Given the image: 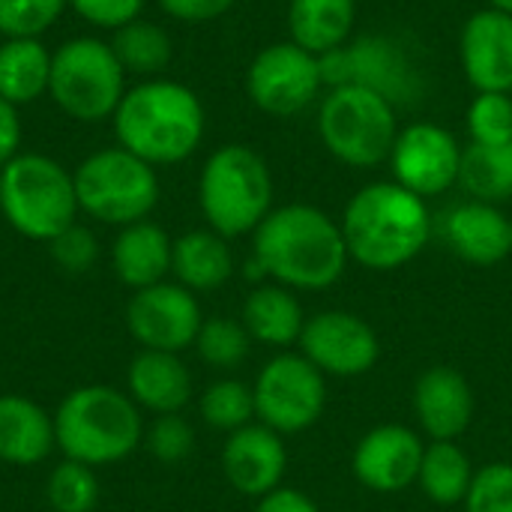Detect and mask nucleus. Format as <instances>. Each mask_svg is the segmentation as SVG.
<instances>
[{
  "instance_id": "ea45409f",
  "label": "nucleus",
  "mask_w": 512,
  "mask_h": 512,
  "mask_svg": "<svg viewBox=\"0 0 512 512\" xmlns=\"http://www.w3.org/2000/svg\"><path fill=\"white\" fill-rule=\"evenodd\" d=\"M159 9L180 24H207L222 18L234 0H156Z\"/></svg>"
},
{
  "instance_id": "9b49d317",
  "label": "nucleus",
  "mask_w": 512,
  "mask_h": 512,
  "mask_svg": "<svg viewBox=\"0 0 512 512\" xmlns=\"http://www.w3.org/2000/svg\"><path fill=\"white\" fill-rule=\"evenodd\" d=\"M255 417L279 435L312 429L327 408V378L303 354H276L255 378Z\"/></svg>"
},
{
  "instance_id": "58836bf2",
  "label": "nucleus",
  "mask_w": 512,
  "mask_h": 512,
  "mask_svg": "<svg viewBox=\"0 0 512 512\" xmlns=\"http://www.w3.org/2000/svg\"><path fill=\"white\" fill-rule=\"evenodd\" d=\"M147 0H69V9L99 30H120L123 24L141 18Z\"/></svg>"
},
{
  "instance_id": "a19ab883",
  "label": "nucleus",
  "mask_w": 512,
  "mask_h": 512,
  "mask_svg": "<svg viewBox=\"0 0 512 512\" xmlns=\"http://www.w3.org/2000/svg\"><path fill=\"white\" fill-rule=\"evenodd\" d=\"M21 135H24V126H21L18 108L0 99V171L21 153Z\"/></svg>"
},
{
  "instance_id": "c9c22d12",
  "label": "nucleus",
  "mask_w": 512,
  "mask_h": 512,
  "mask_svg": "<svg viewBox=\"0 0 512 512\" xmlns=\"http://www.w3.org/2000/svg\"><path fill=\"white\" fill-rule=\"evenodd\" d=\"M465 512H512V462H492L474 471Z\"/></svg>"
},
{
  "instance_id": "5701e85b",
  "label": "nucleus",
  "mask_w": 512,
  "mask_h": 512,
  "mask_svg": "<svg viewBox=\"0 0 512 512\" xmlns=\"http://www.w3.org/2000/svg\"><path fill=\"white\" fill-rule=\"evenodd\" d=\"M57 447L54 417L24 396H0V459L9 465H39Z\"/></svg>"
},
{
  "instance_id": "7ed1b4c3",
  "label": "nucleus",
  "mask_w": 512,
  "mask_h": 512,
  "mask_svg": "<svg viewBox=\"0 0 512 512\" xmlns=\"http://www.w3.org/2000/svg\"><path fill=\"white\" fill-rule=\"evenodd\" d=\"M339 225L351 261L378 273L411 264L432 240L426 198L396 180H378L354 192Z\"/></svg>"
},
{
  "instance_id": "0eeeda50",
  "label": "nucleus",
  "mask_w": 512,
  "mask_h": 512,
  "mask_svg": "<svg viewBox=\"0 0 512 512\" xmlns=\"http://www.w3.org/2000/svg\"><path fill=\"white\" fill-rule=\"evenodd\" d=\"M126 93V69L111 42L72 36L51 51V102L78 123L111 120Z\"/></svg>"
},
{
  "instance_id": "423d86ee",
  "label": "nucleus",
  "mask_w": 512,
  "mask_h": 512,
  "mask_svg": "<svg viewBox=\"0 0 512 512\" xmlns=\"http://www.w3.org/2000/svg\"><path fill=\"white\" fill-rule=\"evenodd\" d=\"M0 213L21 237L51 243L81 213L72 171L45 153H18L0 171Z\"/></svg>"
},
{
  "instance_id": "f3484780",
  "label": "nucleus",
  "mask_w": 512,
  "mask_h": 512,
  "mask_svg": "<svg viewBox=\"0 0 512 512\" xmlns=\"http://www.w3.org/2000/svg\"><path fill=\"white\" fill-rule=\"evenodd\" d=\"M459 60L477 93H512V15L480 9L459 36Z\"/></svg>"
},
{
  "instance_id": "6e6552de",
  "label": "nucleus",
  "mask_w": 512,
  "mask_h": 512,
  "mask_svg": "<svg viewBox=\"0 0 512 512\" xmlns=\"http://www.w3.org/2000/svg\"><path fill=\"white\" fill-rule=\"evenodd\" d=\"M318 135L342 165L378 168L390 162L399 138L396 105L366 87H330L321 99Z\"/></svg>"
},
{
  "instance_id": "aec40b11",
  "label": "nucleus",
  "mask_w": 512,
  "mask_h": 512,
  "mask_svg": "<svg viewBox=\"0 0 512 512\" xmlns=\"http://www.w3.org/2000/svg\"><path fill=\"white\" fill-rule=\"evenodd\" d=\"M444 240L468 264H501L512 255L510 216L498 204L486 201L456 204L444 219Z\"/></svg>"
},
{
  "instance_id": "f704fd0d",
  "label": "nucleus",
  "mask_w": 512,
  "mask_h": 512,
  "mask_svg": "<svg viewBox=\"0 0 512 512\" xmlns=\"http://www.w3.org/2000/svg\"><path fill=\"white\" fill-rule=\"evenodd\" d=\"M471 144H510L512 93H477L468 105Z\"/></svg>"
},
{
  "instance_id": "c85d7f7f",
  "label": "nucleus",
  "mask_w": 512,
  "mask_h": 512,
  "mask_svg": "<svg viewBox=\"0 0 512 512\" xmlns=\"http://www.w3.org/2000/svg\"><path fill=\"white\" fill-rule=\"evenodd\" d=\"M111 48L126 69V75H141V78H159L171 57H174V42L168 30L156 21L135 18L123 24L120 30L111 33Z\"/></svg>"
},
{
  "instance_id": "ddd939ff",
  "label": "nucleus",
  "mask_w": 512,
  "mask_h": 512,
  "mask_svg": "<svg viewBox=\"0 0 512 512\" xmlns=\"http://www.w3.org/2000/svg\"><path fill=\"white\" fill-rule=\"evenodd\" d=\"M462 153L465 147L447 126L417 120L399 129V138L390 153L393 180L429 201L459 186Z\"/></svg>"
},
{
  "instance_id": "473e14b6",
  "label": "nucleus",
  "mask_w": 512,
  "mask_h": 512,
  "mask_svg": "<svg viewBox=\"0 0 512 512\" xmlns=\"http://www.w3.org/2000/svg\"><path fill=\"white\" fill-rule=\"evenodd\" d=\"M45 495L54 512H93L99 504V480L90 465L66 459L51 471Z\"/></svg>"
},
{
  "instance_id": "412c9836",
  "label": "nucleus",
  "mask_w": 512,
  "mask_h": 512,
  "mask_svg": "<svg viewBox=\"0 0 512 512\" xmlns=\"http://www.w3.org/2000/svg\"><path fill=\"white\" fill-rule=\"evenodd\" d=\"M171 252L174 240L165 234V228L150 219H141L120 228V234L114 237L111 267L123 285L141 291L165 282V276L171 273Z\"/></svg>"
},
{
  "instance_id": "7c9ffc66",
  "label": "nucleus",
  "mask_w": 512,
  "mask_h": 512,
  "mask_svg": "<svg viewBox=\"0 0 512 512\" xmlns=\"http://www.w3.org/2000/svg\"><path fill=\"white\" fill-rule=\"evenodd\" d=\"M201 417L219 432H237L255 417V393L243 381L222 378L201 393Z\"/></svg>"
},
{
  "instance_id": "37998d69",
  "label": "nucleus",
  "mask_w": 512,
  "mask_h": 512,
  "mask_svg": "<svg viewBox=\"0 0 512 512\" xmlns=\"http://www.w3.org/2000/svg\"><path fill=\"white\" fill-rule=\"evenodd\" d=\"M486 6H489V9H495V12L512 15V0H486Z\"/></svg>"
},
{
  "instance_id": "9d476101",
  "label": "nucleus",
  "mask_w": 512,
  "mask_h": 512,
  "mask_svg": "<svg viewBox=\"0 0 512 512\" xmlns=\"http://www.w3.org/2000/svg\"><path fill=\"white\" fill-rule=\"evenodd\" d=\"M324 87H366L396 108L420 96V72L408 51L387 33H366L318 57Z\"/></svg>"
},
{
  "instance_id": "393cba45",
  "label": "nucleus",
  "mask_w": 512,
  "mask_h": 512,
  "mask_svg": "<svg viewBox=\"0 0 512 512\" xmlns=\"http://www.w3.org/2000/svg\"><path fill=\"white\" fill-rule=\"evenodd\" d=\"M240 321L246 333L252 336V342H261L270 348H288L300 342V333L306 327V315H303L297 294L276 282L258 285L246 297Z\"/></svg>"
},
{
  "instance_id": "20e7f679",
  "label": "nucleus",
  "mask_w": 512,
  "mask_h": 512,
  "mask_svg": "<svg viewBox=\"0 0 512 512\" xmlns=\"http://www.w3.org/2000/svg\"><path fill=\"white\" fill-rule=\"evenodd\" d=\"M54 438L66 459L102 468L132 456L144 438L141 411L132 396L90 384L72 390L54 414Z\"/></svg>"
},
{
  "instance_id": "f8f14e48",
  "label": "nucleus",
  "mask_w": 512,
  "mask_h": 512,
  "mask_svg": "<svg viewBox=\"0 0 512 512\" xmlns=\"http://www.w3.org/2000/svg\"><path fill=\"white\" fill-rule=\"evenodd\" d=\"M324 90L318 54L291 39L261 48L246 69L249 99L270 117H294L318 102Z\"/></svg>"
},
{
  "instance_id": "cd10ccee",
  "label": "nucleus",
  "mask_w": 512,
  "mask_h": 512,
  "mask_svg": "<svg viewBox=\"0 0 512 512\" xmlns=\"http://www.w3.org/2000/svg\"><path fill=\"white\" fill-rule=\"evenodd\" d=\"M474 480L471 456L456 441H432L423 453L417 486L438 507L462 504Z\"/></svg>"
},
{
  "instance_id": "b1692460",
  "label": "nucleus",
  "mask_w": 512,
  "mask_h": 512,
  "mask_svg": "<svg viewBox=\"0 0 512 512\" xmlns=\"http://www.w3.org/2000/svg\"><path fill=\"white\" fill-rule=\"evenodd\" d=\"M171 273L183 288L195 291H216L234 276V252L222 234L213 228L186 231L174 240L171 252Z\"/></svg>"
},
{
  "instance_id": "a878e982",
  "label": "nucleus",
  "mask_w": 512,
  "mask_h": 512,
  "mask_svg": "<svg viewBox=\"0 0 512 512\" xmlns=\"http://www.w3.org/2000/svg\"><path fill=\"white\" fill-rule=\"evenodd\" d=\"M357 0H291L288 33L291 42L312 54H327L345 45L354 33Z\"/></svg>"
},
{
  "instance_id": "6ab92c4d",
  "label": "nucleus",
  "mask_w": 512,
  "mask_h": 512,
  "mask_svg": "<svg viewBox=\"0 0 512 512\" xmlns=\"http://www.w3.org/2000/svg\"><path fill=\"white\" fill-rule=\"evenodd\" d=\"M414 414L432 441H456L474 423V390L453 366H432L414 384Z\"/></svg>"
},
{
  "instance_id": "f257e3e1",
  "label": "nucleus",
  "mask_w": 512,
  "mask_h": 512,
  "mask_svg": "<svg viewBox=\"0 0 512 512\" xmlns=\"http://www.w3.org/2000/svg\"><path fill=\"white\" fill-rule=\"evenodd\" d=\"M342 225L315 204L273 207L252 234V279L270 276L291 291H327L348 267Z\"/></svg>"
},
{
  "instance_id": "1a4fd4ad",
  "label": "nucleus",
  "mask_w": 512,
  "mask_h": 512,
  "mask_svg": "<svg viewBox=\"0 0 512 512\" xmlns=\"http://www.w3.org/2000/svg\"><path fill=\"white\" fill-rule=\"evenodd\" d=\"M78 210L102 225H132L153 213L159 201V174L126 147H102L72 171Z\"/></svg>"
},
{
  "instance_id": "f03ea898",
  "label": "nucleus",
  "mask_w": 512,
  "mask_h": 512,
  "mask_svg": "<svg viewBox=\"0 0 512 512\" xmlns=\"http://www.w3.org/2000/svg\"><path fill=\"white\" fill-rule=\"evenodd\" d=\"M111 126L120 147L162 168L186 162L201 147L207 114L189 84L159 75L126 87Z\"/></svg>"
},
{
  "instance_id": "72a5a7b5",
  "label": "nucleus",
  "mask_w": 512,
  "mask_h": 512,
  "mask_svg": "<svg viewBox=\"0 0 512 512\" xmlns=\"http://www.w3.org/2000/svg\"><path fill=\"white\" fill-rule=\"evenodd\" d=\"M69 9V0H0V36L3 39H42L60 15Z\"/></svg>"
},
{
  "instance_id": "39448f33",
  "label": "nucleus",
  "mask_w": 512,
  "mask_h": 512,
  "mask_svg": "<svg viewBox=\"0 0 512 512\" xmlns=\"http://www.w3.org/2000/svg\"><path fill=\"white\" fill-rule=\"evenodd\" d=\"M198 204L207 225L225 240L255 234L273 210V174L267 159L246 144L216 147L198 177Z\"/></svg>"
},
{
  "instance_id": "79ce46f5",
  "label": "nucleus",
  "mask_w": 512,
  "mask_h": 512,
  "mask_svg": "<svg viewBox=\"0 0 512 512\" xmlns=\"http://www.w3.org/2000/svg\"><path fill=\"white\" fill-rule=\"evenodd\" d=\"M255 512H321L318 510V504L309 498V495H303V492H297V489H273L270 495H264V498H258V507Z\"/></svg>"
},
{
  "instance_id": "4c0bfd02",
  "label": "nucleus",
  "mask_w": 512,
  "mask_h": 512,
  "mask_svg": "<svg viewBox=\"0 0 512 512\" xmlns=\"http://www.w3.org/2000/svg\"><path fill=\"white\" fill-rule=\"evenodd\" d=\"M48 246H51L54 264L66 273H87L99 258V240L93 237L90 228H84L78 222L69 225L66 231H60Z\"/></svg>"
},
{
  "instance_id": "2f4dec72",
  "label": "nucleus",
  "mask_w": 512,
  "mask_h": 512,
  "mask_svg": "<svg viewBox=\"0 0 512 512\" xmlns=\"http://www.w3.org/2000/svg\"><path fill=\"white\" fill-rule=\"evenodd\" d=\"M252 348V336L243 321L234 318H207L198 330L195 351L213 369H237Z\"/></svg>"
},
{
  "instance_id": "c756f323",
  "label": "nucleus",
  "mask_w": 512,
  "mask_h": 512,
  "mask_svg": "<svg viewBox=\"0 0 512 512\" xmlns=\"http://www.w3.org/2000/svg\"><path fill=\"white\" fill-rule=\"evenodd\" d=\"M459 186L471 201L504 204L512 198V141L510 144H468L462 153Z\"/></svg>"
},
{
  "instance_id": "2eb2a0df",
  "label": "nucleus",
  "mask_w": 512,
  "mask_h": 512,
  "mask_svg": "<svg viewBox=\"0 0 512 512\" xmlns=\"http://www.w3.org/2000/svg\"><path fill=\"white\" fill-rule=\"evenodd\" d=\"M204 324L201 306L180 282H159L135 291L126 306V327L132 339L147 351L180 354L195 345Z\"/></svg>"
},
{
  "instance_id": "e433bc0d",
  "label": "nucleus",
  "mask_w": 512,
  "mask_h": 512,
  "mask_svg": "<svg viewBox=\"0 0 512 512\" xmlns=\"http://www.w3.org/2000/svg\"><path fill=\"white\" fill-rule=\"evenodd\" d=\"M195 447V432L180 414H162L147 432V450L153 459L162 465H177L183 462Z\"/></svg>"
},
{
  "instance_id": "c03bdc74",
  "label": "nucleus",
  "mask_w": 512,
  "mask_h": 512,
  "mask_svg": "<svg viewBox=\"0 0 512 512\" xmlns=\"http://www.w3.org/2000/svg\"><path fill=\"white\" fill-rule=\"evenodd\" d=\"M510 240H512V219H510Z\"/></svg>"
},
{
  "instance_id": "a211bd4d",
  "label": "nucleus",
  "mask_w": 512,
  "mask_h": 512,
  "mask_svg": "<svg viewBox=\"0 0 512 512\" xmlns=\"http://www.w3.org/2000/svg\"><path fill=\"white\" fill-rule=\"evenodd\" d=\"M288 450L282 435L264 423H249L228 435L222 447V474L246 498H264L282 486Z\"/></svg>"
},
{
  "instance_id": "bb28decb",
  "label": "nucleus",
  "mask_w": 512,
  "mask_h": 512,
  "mask_svg": "<svg viewBox=\"0 0 512 512\" xmlns=\"http://www.w3.org/2000/svg\"><path fill=\"white\" fill-rule=\"evenodd\" d=\"M51 51L42 39H3L0 42V99L24 108L48 93Z\"/></svg>"
},
{
  "instance_id": "4be33fe9",
  "label": "nucleus",
  "mask_w": 512,
  "mask_h": 512,
  "mask_svg": "<svg viewBox=\"0 0 512 512\" xmlns=\"http://www.w3.org/2000/svg\"><path fill=\"white\" fill-rule=\"evenodd\" d=\"M129 396L138 408L153 414H180L192 399V375L177 354L141 351L126 372Z\"/></svg>"
},
{
  "instance_id": "dca6fc26",
  "label": "nucleus",
  "mask_w": 512,
  "mask_h": 512,
  "mask_svg": "<svg viewBox=\"0 0 512 512\" xmlns=\"http://www.w3.org/2000/svg\"><path fill=\"white\" fill-rule=\"evenodd\" d=\"M426 444L408 426L387 423L366 432L354 447V477L363 489L378 495H396L417 483Z\"/></svg>"
},
{
  "instance_id": "4468645a",
  "label": "nucleus",
  "mask_w": 512,
  "mask_h": 512,
  "mask_svg": "<svg viewBox=\"0 0 512 512\" xmlns=\"http://www.w3.org/2000/svg\"><path fill=\"white\" fill-rule=\"evenodd\" d=\"M300 354L327 378H360L375 369L381 357L378 333L354 312L330 309L306 318L300 333Z\"/></svg>"
}]
</instances>
